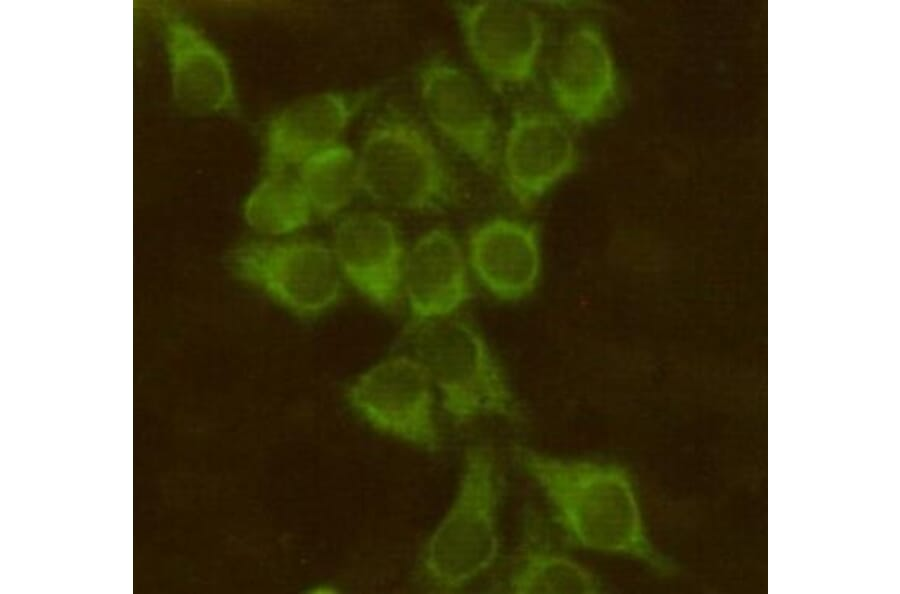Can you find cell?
Here are the masks:
<instances>
[{
  "instance_id": "6da1fadb",
  "label": "cell",
  "mask_w": 900,
  "mask_h": 594,
  "mask_svg": "<svg viewBox=\"0 0 900 594\" xmlns=\"http://www.w3.org/2000/svg\"><path fill=\"white\" fill-rule=\"evenodd\" d=\"M513 458L566 538L594 553L635 561L659 575L670 561L653 542L632 473L608 460L564 457L522 444Z\"/></svg>"
},
{
  "instance_id": "7a4b0ae2",
  "label": "cell",
  "mask_w": 900,
  "mask_h": 594,
  "mask_svg": "<svg viewBox=\"0 0 900 594\" xmlns=\"http://www.w3.org/2000/svg\"><path fill=\"white\" fill-rule=\"evenodd\" d=\"M503 492V470L494 445L485 440L466 445L452 498L413 567L419 590L461 592L493 569L502 550Z\"/></svg>"
},
{
  "instance_id": "3957f363",
  "label": "cell",
  "mask_w": 900,
  "mask_h": 594,
  "mask_svg": "<svg viewBox=\"0 0 900 594\" xmlns=\"http://www.w3.org/2000/svg\"><path fill=\"white\" fill-rule=\"evenodd\" d=\"M412 355L424 366L451 424L483 419L522 424L524 408L486 338L451 315L409 326Z\"/></svg>"
},
{
  "instance_id": "277c9868",
  "label": "cell",
  "mask_w": 900,
  "mask_h": 594,
  "mask_svg": "<svg viewBox=\"0 0 900 594\" xmlns=\"http://www.w3.org/2000/svg\"><path fill=\"white\" fill-rule=\"evenodd\" d=\"M357 156L361 190L380 205L434 213L458 202L459 184L448 160L406 114L393 112L377 120Z\"/></svg>"
},
{
  "instance_id": "5b68a950",
  "label": "cell",
  "mask_w": 900,
  "mask_h": 594,
  "mask_svg": "<svg viewBox=\"0 0 900 594\" xmlns=\"http://www.w3.org/2000/svg\"><path fill=\"white\" fill-rule=\"evenodd\" d=\"M346 398L355 414L376 432L428 454L443 448L437 392L412 354L390 356L371 365L351 382Z\"/></svg>"
},
{
  "instance_id": "8992f818",
  "label": "cell",
  "mask_w": 900,
  "mask_h": 594,
  "mask_svg": "<svg viewBox=\"0 0 900 594\" xmlns=\"http://www.w3.org/2000/svg\"><path fill=\"white\" fill-rule=\"evenodd\" d=\"M230 266L299 317L319 316L342 297L344 278L332 248L312 239L249 241L232 251Z\"/></svg>"
},
{
  "instance_id": "52a82bcc",
  "label": "cell",
  "mask_w": 900,
  "mask_h": 594,
  "mask_svg": "<svg viewBox=\"0 0 900 594\" xmlns=\"http://www.w3.org/2000/svg\"><path fill=\"white\" fill-rule=\"evenodd\" d=\"M423 111L435 131L487 173L498 169L502 136L490 99L464 68L444 57L427 59L417 73Z\"/></svg>"
},
{
  "instance_id": "ba28073f",
  "label": "cell",
  "mask_w": 900,
  "mask_h": 594,
  "mask_svg": "<svg viewBox=\"0 0 900 594\" xmlns=\"http://www.w3.org/2000/svg\"><path fill=\"white\" fill-rule=\"evenodd\" d=\"M453 10L471 60L494 86L517 87L533 78L545 39L535 9L515 1H476L455 3Z\"/></svg>"
},
{
  "instance_id": "9c48e42d",
  "label": "cell",
  "mask_w": 900,
  "mask_h": 594,
  "mask_svg": "<svg viewBox=\"0 0 900 594\" xmlns=\"http://www.w3.org/2000/svg\"><path fill=\"white\" fill-rule=\"evenodd\" d=\"M576 139L562 116L540 108L515 110L502 136L499 165L511 198L528 208L571 175Z\"/></svg>"
},
{
  "instance_id": "30bf717a",
  "label": "cell",
  "mask_w": 900,
  "mask_h": 594,
  "mask_svg": "<svg viewBox=\"0 0 900 594\" xmlns=\"http://www.w3.org/2000/svg\"><path fill=\"white\" fill-rule=\"evenodd\" d=\"M548 86L564 119L593 125L606 119L619 97L618 70L602 32L580 24L565 34L550 67Z\"/></svg>"
},
{
  "instance_id": "8fae6325",
  "label": "cell",
  "mask_w": 900,
  "mask_h": 594,
  "mask_svg": "<svg viewBox=\"0 0 900 594\" xmlns=\"http://www.w3.org/2000/svg\"><path fill=\"white\" fill-rule=\"evenodd\" d=\"M332 250L343 278L371 304L387 311L399 305L407 251L389 218L374 211L345 215L334 229Z\"/></svg>"
},
{
  "instance_id": "7c38bea8",
  "label": "cell",
  "mask_w": 900,
  "mask_h": 594,
  "mask_svg": "<svg viewBox=\"0 0 900 594\" xmlns=\"http://www.w3.org/2000/svg\"><path fill=\"white\" fill-rule=\"evenodd\" d=\"M465 253L470 272L494 298L517 302L530 296L542 274V248L537 227L497 216L469 234Z\"/></svg>"
},
{
  "instance_id": "4fadbf2b",
  "label": "cell",
  "mask_w": 900,
  "mask_h": 594,
  "mask_svg": "<svg viewBox=\"0 0 900 594\" xmlns=\"http://www.w3.org/2000/svg\"><path fill=\"white\" fill-rule=\"evenodd\" d=\"M465 249L447 228L421 234L406 253L403 299L411 324L455 315L471 298Z\"/></svg>"
},
{
  "instance_id": "5bb4252c",
  "label": "cell",
  "mask_w": 900,
  "mask_h": 594,
  "mask_svg": "<svg viewBox=\"0 0 900 594\" xmlns=\"http://www.w3.org/2000/svg\"><path fill=\"white\" fill-rule=\"evenodd\" d=\"M360 99L338 92H322L300 98L282 109L267 130L272 170L301 165L312 155L339 143Z\"/></svg>"
},
{
  "instance_id": "9a60e30c",
  "label": "cell",
  "mask_w": 900,
  "mask_h": 594,
  "mask_svg": "<svg viewBox=\"0 0 900 594\" xmlns=\"http://www.w3.org/2000/svg\"><path fill=\"white\" fill-rule=\"evenodd\" d=\"M167 42L178 105L194 115L226 108L233 98V83L221 53L184 22L170 24Z\"/></svg>"
},
{
  "instance_id": "2e32d148",
  "label": "cell",
  "mask_w": 900,
  "mask_h": 594,
  "mask_svg": "<svg viewBox=\"0 0 900 594\" xmlns=\"http://www.w3.org/2000/svg\"><path fill=\"white\" fill-rule=\"evenodd\" d=\"M500 586V591L514 594L603 591L591 569L532 532L524 538Z\"/></svg>"
},
{
  "instance_id": "e0dca14e",
  "label": "cell",
  "mask_w": 900,
  "mask_h": 594,
  "mask_svg": "<svg viewBox=\"0 0 900 594\" xmlns=\"http://www.w3.org/2000/svg\"><path fill=\"white\" fill-rule=\"evenodd\" d=\"M313 212L299 180L284 170H272L249 193L243 206L247 224L255 231L282 236L305 227Z\"/></svg>"
},
{
  "instance_id": "ac0fdd59",
  "label": "cell",
  "mask_w": 900,
  "mask_h": 594,
  "mask_svg": "<svg viewBox=\"0 0 900 594\" xmlns=\"http://www.w3.org/2000/svg\"><path fill=\"white\" fill-rule=\"evenodd\" d=\"M298 178L313 211L322 217L333 216L345 209L361 190L358 156L341 143L304 161Z\"/></svg>"
}]
</instances>
